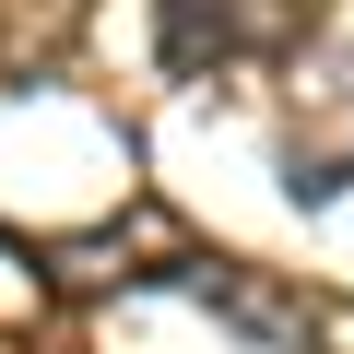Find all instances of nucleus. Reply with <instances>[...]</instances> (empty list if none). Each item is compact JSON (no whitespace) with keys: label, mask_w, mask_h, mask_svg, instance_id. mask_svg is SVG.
Returning <instances> with one entry per match:
<instances>
[{"label":"nucleus","mask_w":354,"mask_h":354,"mask_svg":"<svg viewBox=\"0 0 354 354\" xmlns=\"http://www.w3.org/2000/svg\"><path fill=\"white\" fill-rule=\"evenodd\" d=\"M295 36H307V0H153L165 71H248Z\"/></svg>","instance_id":"f257e3e1"},{"label":"nucleus","mask_w":354,"mask_h":354,"mask_svg":"<svg viewBox=\"0 0 354 354\" xmlns=\"http://www.w3.org/2000/svg\"><path fill=\"white\" fill-rule=\"evenodd\" d=\"M330 95H342V130H354V48H342V83H330Z\"/></svg>","instance_id":"f03ea898"}]
</instances>
